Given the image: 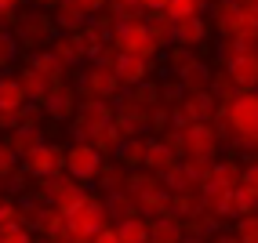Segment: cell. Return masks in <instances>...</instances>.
<instances>
[{
    "mask_svg": "<svg viewBox=\"0 0 258 243\" xmlns=\"http://www.w3.org/2000/svg\"><path fill=\"white\" fill-rule=\"evenodd\" d=\"M222 62H226V80L236 88V95L258 91V44L222 40Z\"/></svg>",
    "mask_w": 258,
    "mask_h": 243,
    "instance_id": "cell-1",
    "label": "cell"
},
{
    "mask_svg": "<svg viewBox=\"0 0 258 243\" xmlns=\"http://www.w3.org/2000/svg\"><path fill=\"white\" fill-rule=\"evenodd\" d=\"M106 229H109L106 200L88 196L70 218H66V236H62V243H91L98 232H106Z\"/></svg>",
    "mask_w": 258,
    "mask_h": 243,
    "instance_id": "cell-2",
    "label": "cell"
},
{
    "mask_svg": "<svg viewBox=\"0 0 258 243\" xmlns=\"http://www.w3.org/2000/svg\"><path fill=\"white\" fill-rule=\"evenodd\" d=\"M218 116L226 120V127H229L244 145H258V91L236 95L229 106H222Z\"/></svg>",
    "mask_w": 258,
    "mask_h": 243,
    "instance_id": "cell-3",
    "label": "cell"
},
{
    "mask_svg": "<svg viewBox=\"0 0 258 243\" xmlns=\"http://www.w3.org/2000/svg\"><path fill=\"white\" fill-rule=\"evenodd\" d=\"M15 40H19V47H29L37 55L44 44L58 40V26L44 11H19V19H15Z\"/></svg>",
    "mask_w": 258,
    "mask_h": 243,
    "instance_id": "cell-4",
    "label": "cell"
},
{
    "mask_svg": "<svg viewBox=\"0 0 258 243\" xmlns=\"http://www.w3.org/2000/svg\"><path fill=\"white\" fill-rule=\"evenodd\" d=\"M116 120V109L109 102H84L73 116V134L80 145H95V138H102Z\"/></svg>",
    "mask_w": 258,
    "mask_h": 243,
    "instance_id": "cell-5",
    "label": "cell"
},
{
    "mask_svg": "<svg viewBox=\"0 0 258 243\" xmlns=\"http://www.w3.org/2000/svg\"><path fill=\"white\" fill-rule=\"evenodd\" d=\"M102 167H106V156H102L95 145H70L66 149V175H70L73 182L88 185V182H98Z\"/></svg>",
    "mask_w": 258,
    "mask_h": 243,
    "instance_id": "cell-6",
    "label": "cell"
},
{
    "mask_svg": "<svg viewBox=\"0 0 258 243\" xmlns=\"http://www.w3.org/2000/svg\"><path fill=\"white\" fill-rule=\"evenodd\" d=\"M113 47H116V55H124V58H149V55H157V44H153L149 37V26L146 22H127V26H120L113 33Z\"/></svg>",
    "mask_w": 258,
    "mask_h": 243,
    "instance_id": "cell-7",
    "label": "cell"
},
{
    "mask_svg": "<svg viewBox=\"0 0 258 243\" xmlns=\"http://www.w3.org/2000/svg\"><path fill=\"white\" fill-rule=\"evenodd\" d=\"M44 196H47V203L55 207V211H62L66 218H70V214H73L91 193H88V189H84L80 182H73L70 175H55V178H47V182H44Z\"/></svg>",
    "mask_w": 258,
    "mask_h": 243,
    "instance_id": "cell-8",
    "label": "cell"
},
{
    "mask_svg": "<svg viewBox=\"0 0 258 243\" xmlns=\"http://www.w3.org/2000/svg\"><path fill=\"white\" fill-rule=\"evenodd\" d=\"M182 138H185V152H182L185 164H215L218 134L211 124H189L182 127Z\"/></svg>",
    "mask_w": 258,
    "mask_h": 243,
    "instance_id": "cell-9",
    "label": "cell"
},
{
    "mask_svg": "<svg viewBox=\"0 0 258 243\" xmlns=\"http://www.w3.org/2000/svg\"><path fill=\"white\" fill-rule=\"evenodd\" d=\"M120 88H124V84L116 80L113 69L91 65L88 73L80 76V95H84V102H113V98L120 95Z\"/></svg>",
    "mask_w": 258,
    "mask_h": 243,
    "instance_id": "cell-10",
    "label": "cell"
},
{
    "mask_svg": "<svg viewBox=\"0 0 258 243\" xmlns=\"http://www.w3.org/2000/svg\"><path fill=\"white\" fill-rule=\"evenodd\" d=\"M22 164H26V171H29L33 178L47 182V178H55V175H62V171H66V152H62L58 145H47V142H44V145L33 149Z\"/></svg>",
    "mask_w": 258,
    "mask_h": 243,
    "instance_id": "cell-11",
    "label": "cell"
},
{
    "mask_svg": "<svg viewBox=\"0 0 258 243\" xmlns=\"http://www.w3.org/2000/svg\"><path fill=\"white\" fill-rule=\"evenodd\" d=\"M240 26H244V4H233V0L215 4V29L222 33V40H236Z\"/></svg>",
    "mask_w": 258,
    "mask_h": 243,
    "instance_id": "cell-12",
    "label": "cell"
},
{
    "mask_svg": "<svg viewBox=\"0 0 258 243\" xmlns=\"http://www.w3.org/2000/svg\"><path fill=\"white\" fill-rule=\"evenodd\" d=\"M149 69H153V58H124L120 55L116 65H113V73H116V80L124 84V88H142Z\"/></svg>",
    "mask_w": 258,
    "mask_h": 243,
    "instance_id": "cell-13",
    "label": "cell"
},
{
    "mask_svg": "<svg viewBox=\"0 0 258 243\" xmlns=\"http://www.w3.org/2000/svg\"><path fill=\"white\" fill-rule=\"evenodd\" d=\"M77 88H55L47 95V102H44V113L51 116V120H70V116H77Z\"/></svg>",
    "mask_w": 258,
    "mask_h": 243,
    "instance_id": "cell-14",
    "label": "cell"
},
{
    "mask_svg": "<svg viewBox=\"0 0 258 243\" xmlns=\"http://www.w3.org/2000/svg\"><path fill=\"white\" fill-rule=\"evenodd\" d=\"M26 102H29V95L19 76H8V73L0 76V113H22Z\"/></svg>",
    "mask_w": 258,
    "mask_h": 243,
    "instance_id": "cell-15",
    "label": "cell"
},
{
    "mask_svg": "<svg viewBox=\"0 0 258 243\" xmlns=\"http://www.w3.org/2000/svg\"><path fill=\"white\" fill-rule=\"evenodd\" d=\"M51 55H55L62 65H80L84 58H88V47H84L80 33H77V37H66V33H58V40L51 44Z\"/></svg>",
    "mask_w": 258,
    "mask_h": 243,
    "instance_id": "cell-16",
    "label": "cell"
},
{
    "mask_svg": "<svg viewBox=\"0 0 258 243\" xmlns=\"http://www.w3.org/2000/svg\"><path fill=\"white\" fill-rule=\"evenodd\" d=\"M208 40V22H204V15H197V19H185L175 26V47H185L193 51L197 44Z\"/></svg>",
    "mask_w": 258,
    "mask_h": 243,
    "instance_id": "cell-17",
    "label": "cell"
},
{
    "mask_svg": "<svg viewBox=\"0 0 258 243\" xmlns=\"http://www.w3.org/2000/svg\"><path fill=\"white\" fill-rule=\"evenodd\" d=\"M182 160L175 152H171L164 142H149V152H146V171H153V175L157 178H164V175H171V171H175Z\"/></svg>",
    "mask_w": 258,
    "mask_h": 243,
    "instance_id": "cell-18",
    "label": "cell"
},
{
    "mask_svg": "<svg viewBox=\"0 0 258 243\" xmlns=\"http://www.w3.org/2000/svg\"><path fill=\"white\" fill-rule=\"evenodd\" d=\"M88 22H91V19L77 11L73 0H70V4H58V8H55V26L66 33V37H77V33H84V29H88Z\"/></svg>",
    "mask_w": 258,
    "mask_h": 243,
    "instance_id": "cell-19",
    "label": "cell"
},
{
    "mask_svg": "<svg viewBox=\"0 0 258 243\" xmlns=\"http://www.w3.org/2000/svg\"><path fill=\"white\" fill-rule=\"evenodd\" d=\"M19 80H22V88H26V95H29V102H37V106L44 109V102H47V95L55 91V84L51 80H44L33 65H26L22 73H19Z\"/></svg>",
    "mask_w": 258,
    "mask_h": 243,
    "instance_id": "cell-20",
    "label": "cell"
},
{
    "mask_svg": "<svg viewBox=\"0 0 258 243\" xmlns=\"http://www.w3.org/2000/svg\"><path fill=\"white\" fill-rule=\"evenodd\" d=\"M182 239H185V229L175 214L160 218V221H149V243H182Z\"/></svg>",
    "mask_w": 258,
    "mask_h": 243,
    "instance_id": "cell-21",
    "label": "cell"
},
{
    "mask_svg": "<svg viewBox=\"0 0 258 243\" xmlns=\"http://www.w3.org/2000/svg\"><path fill=\"white\" fill-rule=\"evenodd\" d=\"M33 69H37V73L44 76V80H51V84H55V88H62V76H66V65L55 58V55H51V51H37V55H33V62H29Z\"/></svg>",
    "mask_w": 258,
    "mask_h": 243,
    "instance_id": "cell-22",
    "label": "cell"
},
{
    "mask_svg": "<svg viewBox=\"0 0 258 243\" xmlns=\"http://www.w3.org/2000/svg\"><path fill=\"white\" fill-rule=\"evenodd\" d=\"M146 152H149L146 138H127V142L116 149V160H120V167H146Z\"/></svg>",
    "mask_w": 258,
    "mask_h": 243,
    "instance_id": "cell-23",
    "label": "cell"
},
{
    "mask_svg": "<svg viewBox=\"0 0 258 243\" xmlns=\"http://www.w3.org/2000/svg\"><path fill=\"white\" fill-rule=\"evenodd\" d=\"M4 142L11 145V152L19 156V160H26V156L37 149V145H44V138H40V131H29V127H19L15 134H8Z\"/></svg>",
    "mask_w": 258,
    "mask_h": 243,
    "instance_id": "cell-24",
    "label": "cell"
},
{
    "mask_svg": "<svg viewBox=\"0 0 258 243\" xmlns=\"http://www.w3.org/2000/svg\"><path fill=\"white\" fill-rule=\"evenodd\" d=\"M164 15L178 26V22H185V19L204 15V4H200V0H167V4H164Z\"/></svg>",
    "mask_w": 258,
    "mask_h": 243,
    "instance_id": "cell-25",
    "label": "cell"
},
{
    "mask_svg": "<svg viewBox=\"0 0 258 243\" xmlns=\"http://www.w3.org/2000/svg\"><path fill=\"white\" fill-rule=\"evenodd\" d=\"M116 236H120V243H149V221L146 218L120 221L116 225Z\"/></svg>",
    "mask_w": 258,
    "mask_h": 243,
    "instance_id": "cell-26",
    "label": "cell"
},
{
    "mask_svg": "<svg viewBox=\"0 0 258 243\" xmlns=\"http://www.w3.org/2000/svg\"><path fill=\"white\" fill-rule=\"evenodd\" d=\"M106 211H109V218H116V225H120V221H131V218H139V207H135V200H131L127 193L109 196V200H106Z\"/></svg>",
    "mask_w": 258,
    "mask_h": 243,
    "instance_id": "cell-27",
    "label": "cell"
},
{
    "mask_svg": "<svg viewBox=\"0 0 258 243\" xmlns=\"http://www.w3.org/2000/svg\"><path fill=\"white\" fill-rule=\"evenodd\" d=\"M15 225H26V221H22V203L0 200V232H4V229H15Z\"/></svg>",
    "mask_w": 258,
    "mask_h": 243,
    "instance_id": "cell-28",
    "label": "cell"
},
{
    "mask_svg": "<svg viewBox=\"0 0 258 243\" xmlns=\"http://www.w3.org/2000/svg\"><path fill=\"white\" fill-rule=\"evenodd\" d=\"M15 58H19V40H15V33L0 29V69L11 65Z\"/></svg>",
    "mask_w": 258,
    "mask_h": 243,
    "instance_id": "cell-29",
    "label": "cell"
},
{
    "mask_svg": "<svg viewBox=\"0 0 258 243\" xmlns=\"http://www.w3.org/2000/svg\"><path fill=\"white\" fill-rule=\"evenodd\" d=\"M15 167H19V156L11 152V145L0 138V182H8L11 175H15Z\"/></svg>",
    "mask_w": 258,
    "mask_h": 243,
    "instance_id": "cell-30",
    "label": "cell"
},
{
    "mask_svg": "<svg viewBox=\"0 0 258 243\" xmlns=\"http://www.w3.org/2000/svg\"><path fill=\"white\" fill-rule=\"evenodd\" d=\"M236 239L240 243H258V214H251L236 225Z\"/></svg>",
    "mask_w": 258,
    "mask_h": 243,
    "instance_id": "cell-31",
    "label": "cell"
},
{
    "mask_svg": "<svg viewBox=\"0 0 258 243\" xmlns=\"http://www.w3.org/2000/svg\"><path fill=\"white\" fill-rule=\"evenodd\" d=\"M0 243H33V232H29V225H15V229L0 232Z\"/></svg>",
    "mask_w": 258,
    "mask_h": 243,
    "instance_id": "cell-32",
    "label": "cell"
},
{
    "mask_svg": "<svg viewBox=\"0 0 258 243\" xmlns=\"http://www.w3.org/2000/svg\"><path fill=\"white\" fill-rule=\"evenodd\" d=\"M240 185H244V189H251V193H258V164L240 167Z\"/></svg>",
    "mask_w": 258,
    "mask_h": 243,
    "instance_id": "cell-33",
    "label": "cell"
},
{
    "mask_svg": "<svg viewBox=\"0 0 258 243\" xmlns=\"http://www.w3.org/2000/svg\"><path fill=\"white\" fill-rule=\"evenodd\" d=\"M19 131V113H0V134H15Z\"/></svg>",
    "mask_w": 258,
    "mask_h": 243,
    "instance_id": "cell-34",
    "label": "cell"
},
{
    "mask_svg": "<svg viewBox=\"0 0 258 243\" xmlns=\"http://www.w3.org/2000/svg\"><path fill=\"white\" fill-rule=\"evenodd\" d=\"M91 243H120V236H116V225H109V229L106 232H98Z\"/></svg>",
    "mask_w": 258,
    "mask_h": 243,
    "instance_id": "cell-35",
    "label": "cell"
},
{
    "mask_svg": "<svg viewBox=\"0 0 258 243\" xmlns=\"http://www.w3.org/2000/svg\"><path fill=\"white\" fill-rule=\"evenodd\" d=\"M211 243H240V239H236V236H229V232H226V236H215V239H211Z\"/></svg>",
    "mask_w": 258,
    "mask_h": 243,
    "instance_id": "cell-36",
    "label": "cell"
},
{
    "mask_svg": "<svg viewBox=\"0 0 258 243\" xmlns=\"http://www.w3.org/2000/svg\"><path fill=\"white\" fill-rule=\"evenodd\" d=\"M182 243H204V239H197V236H185V239H182Z\"/></svg>",
    "mask_w": 258,
    "mask_h": 243,
    "instance_id": "cell-37",
    "label": "cell"
},
{
    "mask_svg": "<svg viewBox=\"0 0 258 243\" xmlns=\"http://www.w3.org/2000/svg\"><path fill=\"white\" fill-rule=\"evenodd\" d=\"M251 8V15H254V22H258V4H247Z\"/></svg>",
    "mask_w": 258,
    "mask_h": 243,
    "instance_id": "cell-38",
    "label": "cell"
},
{
    "mask_svg": "<svg viewBox=\"0 0 258 243\" xmlns=\"http://www.w3.org/2000/svg\"><path fill=\"white\" fill-rule=\"evenodd\" d=\"M33 243H51V239H33Z\"/></svg>",
    "mask_w": 258,
    "mask_h": 243,
    "instance_id": "cell-39",
    "label": "cell"
}]
</instances>
